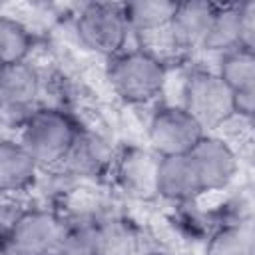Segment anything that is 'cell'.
I'll return each instance as SVG.
<instances>
[{
  "label": "cell",
  "instance_id": "cell-4",
  "mask_svg": "<svg viewBox=\"0 0 255 255\" xmlns=\"http://www.w3.org/2000/svg\"><path fill=\"white\" fill-rule=\"evenodd\" d=\"M209 133L219 129L235 114V94L217 70L193 68L181 88V104Z\"/></svg>",
  "mask_w": 255,
  "mask_h": 255
},
{
  "label": "cell",
  "instance_id": "cell-17",
  "mask_svg": "<svg viewBox=\"0 0 255 255\" xmlns=\"http://www.w3.org/2000/svg\"><path fill=\"white\" fill-rule=\"evenodd\" d=\"M239 46H241L239 4H217V10L213 14V20L201 50L223 56Z\"/></svg>",
  "mask_w": 255,
  "mask_h": 255
},
{
  "label": "cell",
  "instance_id": "cell-10",
  "mask_svg": "<svg viewBox=\"0 0 255 255\" xmlns=\"http://www.w3.org/2000/svg\"><path fill=\"white\" fill-rule=\"evenodd\" d=\"M187 155L195 165L205 193L223 189L237 173V151L221 135L205 133Z\"/></svg>",
  "mask_w": 255,
  "mask_h": 255
},
{
  "label": "cell",
  "instance_id": "cell-8",
  "mask_svg": "<svg viewBox=\"0 0 255 255\" xmlns=\"http://www.w3.org/2000/svg\"><path fill=\"white\" fill-rule=\"evenodd\" d=\"M70 221L54 209L26 207L4 229V247L30 251H60Z\"/></svg>",
  "mask_w": 255,
  "mask_h": 255
},
{
  "label": "cell",
  "instance_id": "cell-1",
  "mask_svg": "<svg viewBox=\"0 0 255 255\" xmlns=\"http://www.w3.org/2000/svg\"><path fill=\"white\" fill-rule=\"evenodd\" d=\"M80 124L58 106H40L20 128L18 141L34 155L42 169H58L70 153Z\"/></svg>",
  "mask_w": 255,
  "mask_h": 255
},
{
  "label": "cell",
  "instance_id": "cell-14",
  "mask_svg": "<svg viewBox=\"0 0 255 255\" xmlns=\"http://www.w3.org/2000/svg\"><path fill=\"white\" fill-rule=\"evenodd\" d=\"M157 191L159 197L169 201H193L205 193L199 175L195 171V165L187 153L161 157Z\"/></svg>",
  "mask_w": 255,
  "mask_h": 255
},
{
  "label": "cell",
  "instance_id": "cell-2",
  "mask_svg": "<svg viewBox=\"0 0 255 255\" xmlns=\"http://www.w3.org/2000/svg\"><path fill=\"white\" fill-rule=\"evenodd\" d=\"M106 80L120 100L139 106L153 102L163 92L167 66L153 54L141 48H131L108 60Z\"/></svg>",
  "mask_w": 255,
  "mask_h": 255
},
{
  "label": "cell",
  "instance_id": "cell-6",
  "mask_svg": "<svg viewBox=\"0 0 255 255\" xmlns=\"http://www.w3.org/2000/svg\"><path fill=\"white\" fill-rule=\"evenodd\" d=\"M205 133L183 106H159L147 122V141L159 157L189 153Z\"/></svg>",
  "mask_w": 255,
  "mask_h": 255
},
{
  "label": "cell",
  "instance_id": "cell-11",
  "mask_svg": "<svg viewBox=\"0 0 255 255\" xmlns=\"http://www.w3.org/2000/svg\"><path fill=\"white\" fill-rule=\"evenodd\" d=\"M215 10L217 4L211 2H201V0L177 2L175 14L169 24V34L179 56L203 48Z\"/></svg>",
  "mask_w": 255,
  "mask_h": 255
},
{
  "label": "cell",
  "instance_id": "cell-22",
  "mask_svg": "<svg viewBox=\"0 0 255 255\" xmlns=\"http://www.w3.org/2000/svg\"><path fill=\"white\" fill-rule=\"evenodd\" d=\"M139 255H177V251L171 245H167L165 241H159L151 235H145Z\"/></svg>",
  "mask_w": 255,
  "mask_h": 255
},
{
  "label": "cell",
  "instance_id": "cell-3",
  "mask_svg": "<svg viewBox=\"0 0 255 255\" xmlns=\"http://www.w3.org/2000/svg\"><path fill=\"white\" fill-rule=\"evenodd\" d=\"M74 32L80 44L104 58H114L126 50L131 28L126 14V4L90 2L80 6L74 20Z\"/></svg>",
  "mask_w": 255,
  "mask_h": 255
},
{
  "label": "cell",
  "instance_id": "cell-19",
  "mask_svg": "<svg viewBox=\"0 0 255 255\" xmlns=\"http://www.w3.org/2000/svg\"><path fill=\"white\" fill-rule=\"evenodd\" d=\"M217 74L233 90V94H243L255 88V52L249 48H235L219 56Z\"/></svg>",
  "mask_w": 255,
  "mask_h": 255
},
{
  "label": "cell",
  "instance_id": "cell-16",
  "mask_svg": "<svg viewBox=\"0 0 255 255\" xmlns=\"http://www.w3.org/2000/svg\"><path fill=\"white\" fill-rule=\"evenodd\" d=\"M175 8L177 2H169V0H139L126 4V14L131 34L135 38H141L169 28Z\"/></svg>",
  "mask_w": 255,
  "mask_h": 255
},
{
  "label": "cell",
  "instance_id": "cell-23",
  "mask_svg": "<svg viewBox=\"0 0 255 255\" xmlns=\"http://www.w3.org/2000/svg\"><path fill=\"white\" fill-rule=\"evenodd\" d=\"M235 112L255 120V88L243 94H235Z\"/></svg>",
  "mask_w": 255,
  "mask_h": 255
},
{
  "label": "cell",
  "instance_id": "cell-13",
  "mask_svg": "<svg viewBox=\"0 0 255 255\" xmlns=\"http://www.w3.org/2000/svg\"><path fill=\"white\" fill-rule=\"evenodd\" d=\"M40 163L18 141L4 139L0 145V189L4 195H20L28 191L38 177Z\"/></svg>",
  "mask_w": 255,
  "mask_h": 255
},
{
  "label": "cell",
  "instance_id": "cell-7",
  "mask_svg": "<svg viewBox=\"0 0 255 255\" xmlns=\"http://www.w3.org/2000/svg\"><path fill=\"white\" fill-rule=\"evenodd\" d=\"M161 157L151 147L124 145L118 149L112 177L116 187L133 201H153L159 197L157 177H159Z\"/></svg>",
  "mask_w": 255,
  "mask_h": 255
},
{
  "label": "cell",
  "instance_id": "cell-15",
  "mask_svg": "<svg viewBox=\"0 0 255 255\" xmlns=\"http://www.w3.org/2000/svg\"><path fill=\"white\" fill-rule=\"evenodd\" d=\"M203 255H255V223L253 221H231L215 229Z\"/></svg>",
  "mask_w": 255,
  "mask_h": 255
},
{
  "label": "cell",
  "instance_id": "cell-9",
  "mask_svg": "<svg viewBox=\"0 0 255 255\" xmlns=\"http://www.w3.org/2000/svg\"><path fill=\"white\" fill-rule=\"evenodd\" d=\"M118 151L110 137L92 126H80L78 137L66 155L64 163L58 167L68 177L78 179H100L112 171Z\"/></svg>",
  "mask_w": 255,
  "mask_h": 255
},
{
  "label": "cell",
  "instance_id": "cell-24",
  "mask_svg": "<svg viewBox=\"0 0 255 255\" xmlns=\"http://www.w3.org/2000/svg\"><path fill=\"white\" fill-rule=\"evenodd\" d=\"M4 255H60V251H30V249H10V247H4Z\"/></svg>",
  "mask_w": 255,
  "mask_h": 255
},
{
  "label": "cell",
  "instance_id": "cell-21",
  "mask_svg": "<svg viewBox=\"0 0 255 255\" xmlns=\"http://www.w3.org/2000/svg\"><path fill=\"white\" fill-rule=\"evenodd\" d=\"M241 20V46L255 52V0L239 4Z\"/></svg>",
  "mask_w": 255,
  "mask_h": 255
},
{
  "label": "cell",
  "instance_id": "cell-20",
  "mask_svg": "<svg viewBox=\"0 0 255 255\" xmlns=\"http://www.w3.org/2000/svg\"><path fill=\"white\" fill-rule=\"evenodd\" d=\"M96 215L90 213V215H78L76 219H68L70 225L60 245V255H98L96 239H94Z\"/></svg>",
  "mask_w": 255,
  "mask_h": 255
},
{
  "label": "cell",
  "instance_id": "cell-18",
  "mask_svg": "<svg viewBox=\"0 0 255 255\" xmlns=\"http://www.w3.org/2000/svg\"><path fill=\"white\" fill-rule=\"evenodd\" d=\"M36 48L34 34L30 28L12 16L0 18V60L2 66L26 62Z\"/></svg>",
  "mask_w": 255,
  "mask_h": 255
},
{
  "label": "cell",
  "instance_id": "cell-12",
  "mask_svg": "<svg viewBox=\"0 0 255 255\" xmlns=\"http://www.w3.org/2000/svg\"><path fill=\"white\" fill-rule=\"evenodd\" d=\"M94 239L98 255H139L145 233L126 215L102 213L94 219Z\"/></svg>",
  "mask_w": 255,
  "mask_h": 255
},
{
  "label": "cell",
  "instance_id": "cell-5",
  "mask_svg": "<svg viewBox=\"0 0 255 255\" xmlns=\"http://www.w3.org/2000/svg\"><path fill=\"white\" fill-rule=\"evenodd\" d=\"M44 76L32 62L6 64L0 72V114L6 128H16V133L24 122L42 106L38 104Z\"/></svg>",
  "mask_w": 255,
  "mask_h": 255
}]
</instances>
